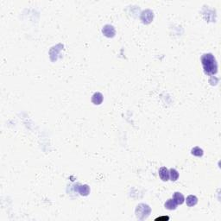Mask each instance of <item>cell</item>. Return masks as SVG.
Returning a JSON list of instances; mask_svg holds the SVG:
<instances>
[{
  "label": "cell",
  "instance_id": "cell-6",
  "mask_svg": "<svg viewBox=\"0 0 221 221\" xmlns=\"http://www.w3.org/2000/svg\"><path fill=\"white\" fill-rule=\"evenodd\" d=\"M103 99H104L103 94H102L101 92H95V93L92 95V102L94 105H96V106L100 105L101 103L103 102Z\"/></svg>",
  "mask_w": 221,
  "mask_h": 221
},
{
  "label": "cell",
  "instance_id": "cell-9",
  "mask_svg": "<svg viewBox=\"0 0 221 221\" xmlns=\"http://www.w3.org/2000/svg\"><path fill=\"white\" fill-rule=\"evenodd\" d=\"M186 202L188 207H193L198 203V198L195 195H189L187 197Z\"/></svg>",
  "mask_w": 221,
  "mask_h": 221
},
{
  "label": "cell",
  "instance_id": "cell-7",
  "mask_svg": "<svg viewBox=\"0 0 221 221\" xmlns=\"http://www.w3.org/2000/svg\"><path fill=\"white\" fill-rule=\"evenodd\" d=\"M173 200L177 205H182L185 201V198L183 196V194L179 192H175L174 193Z\"/></svg>",
  "mask_w": 221,
  "mask_h": 221
},
{
  "label": "cell",
  "instance_id": "cell-1",
  "mask_svg": "<svg viewBox=\"0 0 221 221\" xmlns=\"http://www.w3.org/2000/svg\"><path fill=\"white\" fill-rule=\"evenodd\" d=\"M204 72L207 75H214L218 72V64L212 54H204L200 58Z\"/></svg>",
  "mask_w": 221,
  "mask_h": 221
},
{
  "label": "cell",
  "instance_id": "cell-11",
  "mask_svg": "<svg viewBox=\"0 0 221 221\" xmlns=\"http://www.w3.org/2000/svg\"><path fill=\"white\" fill-rule=\"evenodd\" d=\"M169 178L172 182H175L177 181L178 178H179V173L176 169L174 168H170L169 169Z\"/></svg>",
  "mask_w": 221,
  "mask_h": 221
},
{
  "label": "cell",
  "instance_id": "cell-12",
  "mask_svg": "<svg viewBox=\"0 0 221 221\" xmlns=\"http://www.w3.org/2000/svg\"><path fill=\"white\" fill-rule=\"evenodd\" d=\"M191 153H192V155H195V156H198V157H200V156H202L203 154H204L203 149H200V148L198 147V146L194 147V148H193L192 150H191Z\"/></svg>",
  "mask_w": 221,
  "mask_h": 221
},
{
  "label": "cell",
  "instance_id": "cell-4",
  "mask_svg": "<svg viewBox=\"0 0 221 221\" xmlns=\"http://www.w3.org/2000/svg\"><path fill=\"white\" fill-rule=\"evenodd\" d=\"M102 32L103 34L106 36V37H114L116 35V30L114 29V27L112 25H110V24H106L103 27L102 29Z\"/></svg>",
  "mask_w": 221,
  "mask_h": 221
},
{
  "label": "cell",
  "instance_id": "cell-10",
  "mask_svg": "<svg viewBox=\"0 0 221 221\" xmlns=\"http://www.w3.org/2000/svg\"><path fill=\"white\" fill-rule=\"evenodd\" d=\"M164 207H165L166 209H168V210H175L176 207H177V204L174 202L173 199H169V200H168L166 201Z\"/></svg>",
  "mask_w": 221,
  "mask_h": 221
},
{
  "label": "cell",
  "instance_id": "cell-2",
  "mask_svg": "<svg viewBox=\"0 0 221 221\" xmlns=\"http://www.w3.org/2000/svg\"><path fill=\"white\" fill-rule=\"evenodd\" d=\"M151 208L146 204H139L136 208V216L140 220H144L149 216Z\"/></svg>",
  "mask_w": 221,
  "mask_h": 221
},
{
  "label": "cell",
  "instance_id": "cell-5",
  "mask_svg": "<svg viewBox=\"0 0 221 221\" xmlns=\"http://www.w3.org/2000/svg\"><path fill=\"white\" fill-rule=\"evenodd\" d=\"M159 176L162 181L168 182L169 180V170L166 167H162L159 169Z\"/></svg>",
  "mask_w": 221,
  "mask_h": 221
},
{
  "label": "cell",
  "instance_id": "cell-13",
  "mask_svg": "<svg viewBox=\"0 0 221 221\" xmlns=\"http://www.w3.org/2000/svg\"><path fill=\"white\" fill-rule=\"evenodd\" d=\"M169 219V217L168 216H162V217H159V218H157L156 219H155V221H161V220H168Z\"/></svg>",
  "mask_w": 221,
  "mask_h": 221
},
{
  "label": "cell",
  "instance_id": "cell-8",
  "mask_svg": "<svg viewBox=\"0 0 221 221\" xmlns=\"http://www.w3.org/2000/svg\"><path fill=\"white\" fill-rule=\"evenodd\" d=\"M78 191L80 193V194L82 196H87L89 193H90V188L88 185H81L79 188H78Z\"/></svg>",
  "mask_w": 221,
  "mask_h": 221
},
{
  "label": "cell",
  "instance_id": "cell-3",
  "mask_svg": "<svg viewBox=\"0 0 221 221\" xmlns=\"http://www.w3.org/2000/svg\"><path fill=\"white\" fill-rule=\"evenodd\" d=\"M153 11L150 10H145L142 12L141 14V20L144 24H148L151 23V21L153 20Z\"/></svg>",
  "mask_w": 221,
  "mask_h": 221
}]
</instances>
